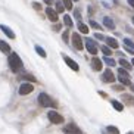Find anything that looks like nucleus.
I'll list each match as a JSON object with an SVG mask.
<instances>
[{"label":"nucleus","instance_id":"423d86ee","mask_svg":"<svg viewBox=\"0 0 134 134\" xmlns=\"http://www.w3.org/2000/svg\"><path fill=\"white\" fill-rule=\"evenodd\" d=\"M63 133L65 134H83V131L80 130L78 127L75 125V124H68V125H65V128H63Z\"/></svg>","mask_w":134,"mask_h":134},{"label":"nucleus","instance_id":"f3484780","mask_svg":"<svg viewBox=\"0 0 134 134\" xmlns=\"http://www.w3.org/2000/svg\"><path fill=\"white\" fill-rule=\"evenodd\" d=\"M0 50L3 52V53H9V52H10V46H9L6 41L0 40Z\"/></svg>","mask_w":134,"mask_h":134},{"label":"nucleus","instance_id":"393cba45","mask_svg":"<svg viewBox=\"0 0 134 134\" xmlns=\"http://www.w3.org/2000/svg\"><path fill=\"white\" fill-rule=\"evenodd\" d=\"M106 130H108V133H109V134H119V130L116 128V127H114V125H109Z\"/></svg>","mask_w":134,"mask_h":134},{"label":"nucleus","instance_id":"b1692460","mask_svg":"<svg viewBox=\"0 0 134 134\" xmlns=\"http://www.w3.org/2000/svg\"><path fill=\"white\" fill-rule=\"evenodd\" d=\"M100 49H102V52H103V55H105V56H110V55H112V50H110L108 46H100Z\"/></svg>","mask_w":134,"mask_h":134},{"label":"nucleus","instance_id":"4468645a","mask_svg":"<svg viewBox=\"0 0 134 134\" xmlns=\"http://www.w3.org/2000/svg\"><path fill=\"white\" fill-rule=\"evenodd\" d=\"M103 24H105V27H106L108 30H115V24H114V21L110 19L109 16H105V18H103Z\"/></svg>","mask_w":134,"mask_h":134},{"label":"nucleus","instance_id":"dca6fc26","mask_svg":"<svg viewBox=\"0 0 134 134\" xmlns=\"http://www.w3.org/2000/svg\"><path fill=\"white\" fill-rule=\"evenodd\" d=\"M110 103H112V106L115 108V110H118V112H122V110H124V105H122L121 102H118V100H110Z\"/></svg>","mask_w":134,"mask_h":134},{"label":"nucleus","instance_id":"aec40b11","mask_svg":"<svg viewBox=\"0 0 134 134\" xmlns=\"http://www.w3.org/2000/svg\"><path fill=\"white\" fill-rule=\"evenodd\" d=\"M36 52H37V53H38L40 56H41V58H46V56H47V53L44 52V49L41 47V46H38V44H37V46H36Z\"/></svg>","mask_w":134,"mask_h":134},{"label":"nucleus","instance_id":"f8f14e48","mask_svg":"<svg viewBox=\"0 0 134 134\" xmlns=\"http://www.w3.org/2000/svg\"><path fill=\"white\" fill-rule=\"evenodd\" d=\"M91 68L94 71H102V60L99 59V58H93L91 59Z\"/></svg>","mask_w":134,"mask_h":134},{"label":"nucleus","instance_id":"cd10ccee","mask_svg":"<svg viewBox=\"0 0 134 134\" xmlns=\"http://www.w3.org/2000/svg\"><path fill=\"white\" fill-rule=\"evenodd\" d=\"M63 10H65V8H63L62 2H58V3H56V13H60V12H63Z\"/></svg>","mask_w":134,"mask_h":134},{"label":"nucleus","instance_id":"0eeeda50","mask_svg":"<svg viewBox=\"0 0 134 134\" xmlns=\"http://www.w3.org/2000/svg\"><path fill=\"white\" fill-rule=\"evenodd\" d=\"M72 44H74V47L77 50H81L83 49V38H81V36H80L78 32H74L72 34Z\"/></svg>","mask_w":134,"mask_h":134},{"label":"nucleus","instance_id":"f257e3e1","mask_svg":"<svg viewBox=\"0 0 134 134\" xmlns=\"http://www.w3.org/2000/svg\"><path fill=\"white\" fill-rule=\"evenodd\" d=\"M9 66H10V69H12L13 72H19L21 69H22V60H21V58L18 56V53H10L9 55Z\"/></svg>","mask_w":134,"mask_h":134},{"label":"nucleus","instance_id":"39448f33","mask_svg":"<svg viewBox=\"0 0 134 134\" xmlns=\"http://www.w3.org/2000/svg\"><path fill=\"white\" fill-rule=\"evenodd\" d=\"M47 118L50 122H53V124H62L63 122V118H62V115L58 114L56 110H50L47 114Z\"/></svg>","mask_w":134,"mask_h":134},{"label":"nucleus","instance_id":"6ab92c4d","mask_svg":"<svg viewBox=\"0 0 134 134\" xmlns=\"http://www.w3.org/2000/svg\"><path fill=\"white\" fill-rule=\"evenodd\" d=\"M119 65H121V66H122V69H125V71L131 69V63H128L125 59H119Z\"/></svg>","mask_w":134,"mask_h":134},{"label":"nucleus","instance_id":"58836bf2","mask_svg":"<svg viewBox=\"0 0 134 134\" xmlns=\"http://www.w3.org/2000/svg\"><path fill=\"white\" fill-rule=\"evenodd\" d=\"M133 24H134V16H133Z\"/></svg>","mask_w":134,"mask_h":134},{"label":"nucleus","instance_id":"e433bc0d","mask_svg":"<svg viewBox=\"0 0 134 134\" xmlns=\"http://www.w3.org/2000/svg\"><path fill=\"white\" fill-rule=\"evenodd\" d=\"M131 91H133V93H134V84H133V86H131Z\"/></svg>","mask_w":134,"mask_h":134},{"label":"nucleus","instance_id":"5701e85b","mask_svg":"<svg viewBox=\"0 0 134 134\" xmlns=\"http://www.w3.org/2000/svg\"><path fill=\"white\" fill-rule=\"evenodd\" d=\"M62 2H63V8H65V9H68V10H71V9H72V0H62Z\"/></svg>","mask_w":134,"mask_h":134},{"label":"nucleus","instance_id":"ddd939ff","mask_svg":"<svg viewBox=\"0 0 134 134\" xmlns=\"http://www.w3.org/2000/svg\"><path fill=\"white\" fill-rule=\"evenodd\" d=\"M0 28H2V31H3L4 34H6V36L9 37V38H15V32H13L9 27H6V25L2 24V25H0Z\"/></svg>","mask_w":134,"mask_h":134},{"label":"nucleus","instance_id":"a878e982","mask_svg":"<svg viewBox=\"0 0 134 134\" xmlns=\"http://www.w3.org/2000/svg\"><path fill=\"white\" fill-rule=\"evenodd\" d=\"M124 44H125L128 49H133L134 50V43H133V40H130V38H124Z\"/></svg>","mask_w":134,"mask_h":134},{"label":"nucleus","instance_id":"bb28decb","mask_svg":"<svg viewBox=\"0 0 134 134\" xmlns=\"http://www.w3.org/2000/svg\"><path fill=\"white\" fill-rule=\"evenodd\" d=\"M63 22H65V25H66V27H71V25H72V19H71V16L65 15V16H63Z\"/></svg>","mask_w":134,"mask_h":134},{"label":"nucleus","instance_id":"72a5a7b5","mask_svg":"<svg viewBox=\"0 0 134 134\" xmlns=\"http://www.w3.org/2000/svg\"><path fill=\"white\" fill-rule=\"evenodd\" d=\"M59 28H60V25H55V27H53V30H55V31H58Z\"/></svg>","mask_w":134,"mask_h":134},{"label":"nucleus","instance_id":"20e7f679","mask_svg":"<svg viewBox=\"0 0 134 134\" xmlns=\"http://www.w3.org/2000/svg\"><path fill=\"white\" fill-rule=\"evenodd\" d=\"M118 80L122 83V86H131L130 75H128V72L125 69H122V68H119V71H118Z\"/></svg>","mask_w":134,"mask_h":134},{"label":"nucleus","instance_id":"c9c22d12","mask_svg":"<svg viewBox=\"0 0 134 134\" xmlns=\"http://www.w3.org/2000/svg\"><path fill=\"white\" fill-rule=\"evenodd\" d=\"M44 2H46L47 4H50V3H52V0H44Z\"/></svg>","mask_w":134,"mask_h":134},{"label":"nucleus","instance_id":"4c0bfd02","mask_svg":"<svg viewBox=\"0 0 134 134\" xmlns=\"http://www.w3.org/2000/svg\"><path fill=\"white\" fill-rule=\"evenodd\" d=\"M131 65H133V66H134V59H133V60H131Z\"/></svg>","mask_w":134,"mask_h":134},{"label":"nucleus","instance_id":"ea45409f","mask_svg":"<svg viewBox=\"0 0 134 134\" xmlns=\"http://www.w3.org/2000/svg\"><path fill=\"white\" fill-rule=\"evenodd\" d=\"M74 2H78V0H74Z\"/></svg>","mask_w":134,"mask_h":134},{"label":"nucleus","instance_id":"473e14b6","mask_svg":"<svg viewBox=\"0 0 134 134\" xmlns=\"http://www.w3.org/2000/svg\"><path fill=\"white\" fill-rule=\"evenodd\" d=\"M96 38H99V40H103L105 37H103L102 34H97V32H96Z\"/></svg>","mask_w":134,"mask_h":134},{"label":"nucleus","instance_id":"4be33fe9","mask_svg":"<svg viewBox=\"0 0 134 134\" xmlns=\"http://www.w3.org/2000/svg\"><path fill=\"white\" fill-rule=\"evenodd\" d=\"M103 60H105V63H106L108 66H115V60L110 59L109 56H105V58H103Z\"/></svg>","mask_w":134,"mask_h":134},{"label":"nucleus","instance_id":"a19ab883","mask_svg":"<svg viewBox=\"0 0 134 134\" xmlns=\"http://www.w3.org/2000/svg\"><path fill=\"white\" fill-rule=\"evenodd\" d=\"M128 134H133V133H128Z\"/></svg>","mask_w":134,"mask_h":134},{"label":"nucleus","instance_id":"a211bd4d","mask_svg":"<svg viewBox=\"0 0 134 134\" xmlns=\"http://www.w3.org/2000/svg\"><path fill=\"white\" fill-rule=\"evenodd\" d=\"M19 80H24V81H31V83H37V80L32 77V75L30 74H24V75H21Z\"/></svg>","mask_w":134,"mask_h":134},{"label":"nucleus","instance_id":"c756f323","mask_svg":"<svg viewBox=\"0 0 134 134\" xmlns=\"http://www.w3.org/2000/svg\"><path fill=\"white\" fill-rule=\"evenodd\" d=\"M74 15H75V18L78 19V22H81V15H80V10H74Z\"/></svg>","mask_w":134,"mask_h":134},{"label":"nucleus","instance_id":"7ed1b4c3","mask_svg":"<svg viewBox=\"0 0 134 134\" xmlns=\"http://www.w3.org/2000/svg\"><path fill=\"white\" fill-rule=\"evenodd\" d=\"M86 47H87V50H88V53H91V55H97V50H99L100 46L96 43L94 40L86 38Z\"/></svg>","mask_w":134,"mask_h":134},{"label":"nucleus","instance_id":"f03ea898","mask_svg":"<svg viewBox=\"0 0 134 134\" xmlns=\"http://www.w3.org/2000/svg\"><path fill=\"white\" fill-rule=\"evenodd\" d=\"M37 100H38V103H40L43 108H49V106H53V108H55V106H56V103L53 102V100L50 99V96L46 94V93H40Z\"/></svg>","mask_w":134,"mask_h":134},{"label":"nucleus","instance_id":"7c9ffc66","mask_svg":"<svg viewBox=\"0 0 134 134\" xmlns=\"http://www.w3.org/2000/svg\"><path fill=\"white\" fill-rule=\"evenodd\" d=\"M68 36H69V31H65V32H63V40H65V41H68Z\"/></svg>","mask_w":134,"mask_h":134},{"label":"nucleus","instance_id":"2eb2a0df","mask_svg":"<svg viewBox=\"0 0 134 134\" xmlns=\"http://www.w3.org/2000/svg\"><path fill=\"white\" fill-rule=\"evenodd\" d=\"M105 41H106V44L109 46V47L118 49V41H116L115 38H112V37H108V38H105Z\"/></svg>","mask_w":134,"mask_h":134},{"label":"nucleus","instance_id":"1a4fd4ad","mask_svg":"<svg viewBox=\"0 0 134 134\" xmlns=\"http://www.w3.org/2000/svg\"><path fill=\"white\" fill-rule=\"evenodd\" d=\"M63 59H65V62H66V65H68L69 68H71L72 71H75V72H77V71H80V66H78V63L75 62V60H72L71 58H68L66 55H63Z\"/></svg>","mask_w":134,"mask_h":134},{"label":"nucleus","instance_id":"c85d7f7f","mask_svg":"<svg viewBox=\"0 0 134 134\" xmlns=\"http://www.w3.org/2000/svg\"><path fill=\"white\" fill-rule=\"evenodd\" d=\"M90 25L93 28H96V30H100V25H99L97 22H94V21H90Z\"/></svg>","mask_w":134,"mask_h":134},{"label":"nucleus","instance_id":"412c9836","mask_svg":"<svg viewBox=\"0 0 134 134\" xmlns=\"http://www.w3.org/2000/svg\"><path fill=\"white\" fill-rule=\"evenodd\" d=\"M78 30H80V32H83V34H87V32H88V27L84 25L83 22H78Z\"/></svg>","mask_w":134,"mask_h":134},{"label":"nucleus","instance_id":"2f4dec72","mask_svg":"<svg viewBox=\"0 0 134 134\" xmlns=\"http://www.w3.org/2000/svg\"><path fill=\"white\" fill-rule=\"evenodd\" d=\"M32 8L37 9V10H40V9H41V6H40V3H32Z\"/></svg>","mask_w":134,"mask_h":134},{"label":"nucleus","instance_id":"9b49d317","mask_svg":"<svg viewBox=\"0 0 134 134\" xmlns=\"http://www.w3.org/2000/svg\"><path fill=\"white\" fill-rule=\"evenodd\" d=\"M46 15H47V18L50 21H53V22H56V21H58V13H56V10H53L50 6L46 9Z\"/></svg>","mask_w":134,"mask_h":134},{"label":"nucleus","instance_id":"6e6552de","mask_svg":"<svg viewBox=\"0 0 134 134\" xmlns=\"http://www.w3.org/2000/svg\"><path fill=\"white\" fill-rule=\"evenodd\" d=\"M32 90H34V86H32V84L24 83V84H21V87H19V94L21 96H27V94H30Z\"/></svg>","mask_w":134,"mask_h":134},{"label":"nucleus","instance_id":"9d476101","mask_svg":"<svg viewBox=\"0 0 134 134\" xmlns=\"http://www.w3.org/2000/svg\"><path fill=\"white\" fill-rule=\"evenodd\" d=\"M102 81H105V83H114L115 81V75L112 74V71H105L102 75Z\"/></svg>","mask_w":134,"mask_h":134},{"label":"nucleus","instance_id":"f704fd0d","mask_svg":"<svg viewBox=\"0 0 134 134\" xmlns=\"http://www.w3.org/2000/svg\"><path fill=\"white\" fill-rule=\"evenodd\" d=\"M128 3H130L131 6H133V8H134V0H128Z\"/></svg>","mask_w":134,"mask_h":134}]
</instances>
